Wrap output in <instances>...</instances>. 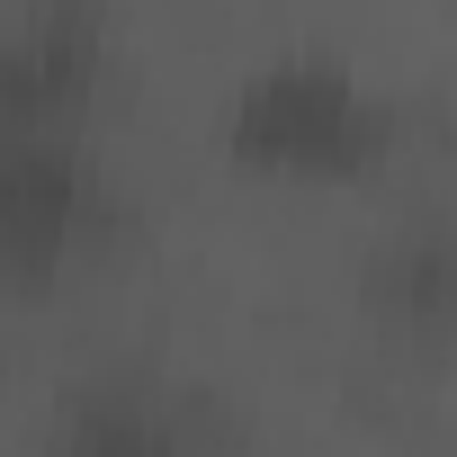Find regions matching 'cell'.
Returning <instances> with one entry per match:
<instances>
[{"mask_svg": "<svg viewBox=\"0 0 457 457\" xmlns=\"http://www.w3.org/2000/svg\"><path fill=\"white\" fill-rule=\"evenodd\" d=\"M368 135H377L368 90L332 63H278L234 99V144L270 162H341V153H368Z\"/></svg>", "mask_w": 457, "mask_h": 457, "instance_id": "1", "label": "cell"}, {"mask_svg": "<svg viewBox=\"0 0 457 457\" xmlns=\"http://www.w3.org/2000/svg\"><path fill=\"white\" fill-rule=\"evenodd\" d=\"M81 206H90V162L54 126H10V162H0V243H10V261L28 278L72 252Z\"/></svg>", "mask_w": 457, "mask_h": 457, "instance_id": "2", "label": "cell"}]
</instances>
